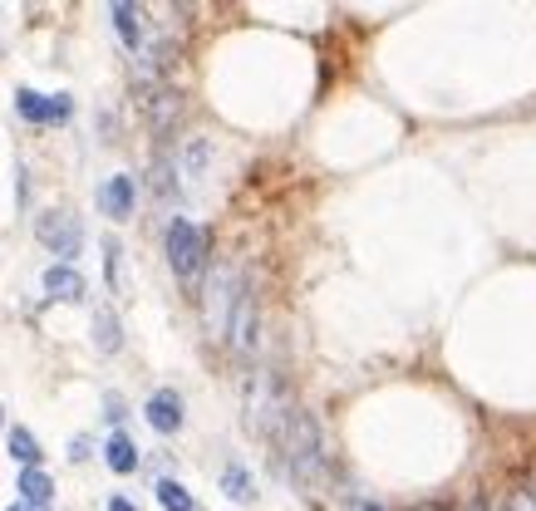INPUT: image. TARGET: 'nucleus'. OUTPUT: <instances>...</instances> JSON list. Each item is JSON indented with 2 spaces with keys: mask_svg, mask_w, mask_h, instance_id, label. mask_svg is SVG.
<instances>
[{
  "mask_svg": "<svg viewBox=\"0 0 536 511\" xmlns=\"http://www.w3.org/2000/svg\"><path fill=\"white\" fill-rule=\"evenodd\" d=\"M10 457L20 467H40V443H35L30 428H10Z\"/></svg>",
  "mask_w": 536,
  "mask_h": 511,
  "instance_id": "nucleus-17",
  "label": "nucleus"
},
{
  "mask_svg": "<svg viewBox=\"0 0 536 511\" xmlns=\"http://www.w3.org/2000/svg\"><path fill=\"white\" fill-rule=\"evenodd\" d=\"M232 295H237V271H232V266H217V271H212V281H207V330H212V340H222V335H227Z\"/></svg>",
  "mask_w": 536,
  "mask_h": 511,
  "instance_id": "nucleus-6",
  "label": "nucleus"
},
{
  "mask_svg": "<svg viewBox=\"0 0 536 511\" xmlns=\"http://www.w3.org/2000/svg\"><path fill=\"white\" fill-rule=\"evenodd\" d=\"M153 192H158V197H173V168H168V158L153 163Z\"/></svg>",
  "mask_w": 536,
  "mask_h": 511,
  "instance_id": "nucleus-19",
  "label": "nucleus"
},
{
  "mask_svg": "<svg viewBox=\"0 0 536 511\" xmlns=\"http://www.w3.org/2000/svg\"><path fill=\"white\" fill-rule=\"evenodd\" d=\"M0 418H5V413H0Z\"/></svg>",
  "mask_w": 536,
  "mask_h": 511,
  "instance_id": "nucleus-27",
  "label": "nucleus"
},
{
  "mask_svg": "<svg viewBox=\"0 0 536 511\" xmlns=\"http://www.w3.org/2000/svg\"><path fill=\"white\" fill-rule=\"evenodd\" d=\"M109 15H114V30H119V40L128 45V50H133V55H138V50H143V10H138V5H123V0H119Z\"/></svg>",
  "mask_w": 536,
  "mask_h": 511,
  "instance_id": "nucleus-13",
  "label": "nucleus"
},
{
  "mask_svg": "<svg viewBox=\"0 0 536 511\" xmlns=\"http://www.w3.org/2000/svg\"><path fill=\"white\" fill-rule=\"evenodd\" d=\"M143 109H148V123H153V133H158V138H168V133L178 128V118H182L178 89H168L163 79L143 84Z\"/></svg>",
  "mask_w": 536,
  "mask_h": 511,
  "instance_id": "nucleus-7",
  "label": "nucleus"
},
{
  "mask_svg": "<svg viewBox=\"0 0 536 511\" xmlns=\"http://www.w3.org/2000/svg\"><path fill=\"white\" fill-rule=\"evenodd\" d=\"M15 492H20V502H25V507H50L55 482H50V472H45V467H25V472H20V482H15Z\"/></svg>",
  "mask_w": 536,
  "mask_h": 511,
  "instance_id": "nucleus-12",
  "label": "nucleus"
},
{
  "mask_svg": "<svg viewBox=\"0 0 536 511\" xmlns=\"http://www.w3.org/2000/svg\"><path fill=\"white\" fill-rule=\"evenodd\" d=\"M409 511H448L443 502H418V507H409Z\"/></svg>",
  "mask_w": 536,
  "mask_h": 511,
  "instance_id": "nucleus-24",
  "label": "nucleus"
},
{
  "mask_svg": "<svg viewBox=\"0 0 536 511\" xmlns=\"http://www.w3.org/2000/svg\"><path fill=\"white\" fill-rule=\"evenodd\" d=\"M94 344H99V354H119V320H114V310H99L94 315Z\"/></svg>",
  "mask_w": 536,
  "mask_h": 511,
  "instance_id": "nucleus-16",
  "label": "nucleus"
},
{
  "mask_svg": "<svg viewBox=\"0 0 536 511\" xmlns=\"http://www.w3.org/2000/svg\"><path fill=\"white\" fill-rule=\"evenodd\" d=\"M15 109L20 118H30V123H64V118L74 114V104H69V94H35V89H20L15 94Z\"/></svg>",
  "mask_w": 536,
  "mask_h": 511,
  "instance_id": "nucleus-8",
  "label": "nucleus"
},
{
  "mask_svg": "<svg viewBox=\"0 0 536 511\" xmlns=\"http://www.w3.org/2000/svg\"><path fill=\"white\" fill-rule=\"evenodd\" d=\"M104 256H109V285L119 290V241H114V236L104 241Z\"/></svg>",
  "mask_w": 536,
  "mask_h": 511,
  "instance_id": "nucleus-20",
  "label": "nucleus"
},
{
  "mask_svg": "<svg viewBox=\"0 0 536 511\" xmlns=\"http://www.w3.org/2000/svg\"><path fill=\"white\" fill-rule=\"evenodd\" d=\"M507 511H536V497L532 492H517V497L507 502Z\"/></svg>",
  "mask_w": 536,
  "mask_h": 511,
  "instance_id": "nucleus-21",
  "label": "nucleus"
},
{
  "mask_svg": "<svg viewBox=\"0 0 536 511\" xmlns=\"http://www.w3.org/2000/svg\"><path fill=\"white\" fill-rule=\"evenodd\" d=\"M104 462H109L119 477H128V472H138V462H143V457H138V448H133V438H128V433H114V438L104 443Z\"/></svg>",
  "mask_w": 536,
  "mask_h": 511,
  "instance_id": "nucleus-14",
  "label": "nucleus"
},
{
  "mask_svg": "<svg viewBox=\"0 0 536 511\" xmlns=\"http://www.w3.org/2000/svg\"><path fill=\"white\" fill-rule=\"evenodd\" d=\"M45 295H50V300H64V305H79V300L89 295V285H84V276H79L74 266H50V271H45Z\"/></svg>",
  "mask_w": 536,
  "mask_h": 511,
  "instance_id": "nucleus-11",
  "label": "nucleus"
},
{
  "mask_svg": "<svg viewBox=\"0 0 536 511\" xmlns=\"http://www.w3.org/2000/svg\"><path fill=\"white\" fill-rule=\"evenodd\" d=\"M281 453H286V467H291V482H296L305 497H320L325 492V477H330V457H325V438H320V423L305 413V408H291L286 428H281Z\"/></svg>",
  "mask_w": 536,
  "mask_h": 511,
  "instance_id": "nucleus-1",
  "label": "nucleus"
},
{
  "mask_svg": "<svg viewBox=\"0 0 536 511\" xmlns=\"http://www.w3.org/2000/svg\"><path fill=\"white\" fill-rule=\"evenodd\" d=\"M84 457H89V438H74L69 443V462H84Z\"/></svg>",
  "mask_w": 536,
  "mask_h": 511,
  "instance_id": "nucleus-22",
  "label": "nucleus"
},
{
  "mask_svg": "<svg viewBox=\"0 0 536 511\" xmlns=\"http://www.w3.org/2000/svg\"><path fill=\"white\" fill-rule=\"evenodd\" d=\"M133 202H138V187H133V177H128V172H114V177L99 187V212H104V217H114V222L133 217Z\"/></svg>",
  "mask_w": 536,
  "mask_h": 511,
  "instance_id": "nucleus-9",
  "label": "nucleus"
},
{
  "mask_svg": "<svg viewBox=\"0 0 536 511\" xmlns=\"http://www.w3.org/2000/svg\"><path fill=\"white\" fill-rule=\"evenodd\" d=\"M227 340L241 359L256 354V290L251 281H237V295H232V315H227Z\"/></svg>",
  "mask_w": 536,
  "mask_h": 511,
  "instance_id": "nucleus-5",
  "label": "nucleus"
},
{
  "mask_svg": "<svg viewBox=\"0 0 536 511\" xmlns=\"http://www.w3.org/2000/svg\"><path fill=\"white\" fill-rule=\"evenodd\" d=\"M35 236L45 241V251H55L60 256V266H69L74 256H79V246H84V227H79V217L74 212H40V222H35Z\"/></svg>",
  "mask_w": 536,
  "mask_h": 511,
  "instance_id": "nucleus-4",
  "label": "nucleus"
},
{
  "mask_svg": "<svg viewBox=\"0 0 536 511\" xmlns=\"http://www.w3.org/2000/svg\"><path fill=\"white\" fill-rule=\"evenodd\" d=\"M5 511H50V507H25V502H15V507H5Z\"/></svg>",
  "mask_w": 536,
  "mask_h": 511,
  "instance_id": "nucleus-25",
  "label": "nucleus"
},
{
  "mask_svg": "<svg viewBox=\"0 0 536 511\" xmlns=\"http://www.w3.org/2000/svg\"><path fill=\"white\" fill-rule=\"evenodd\" d=\"M359 511H384V507H374V502H369V507H359Z\"/></svg>",
  "mask_w": 536,
  "mask_h": 511,
  "instance_id": "nucleus-26",
  "label": "nucleus"
},
{
  "mask_svg": "<svg viewBox=\"0 0 536 511\" xmlns=\"http://www.w3.org/2000/svg\"><path fill=\"white\" fill-rule=\"evenodd\" d=\"M109 511H138V507H133L128 497H109Z\"/></svg>",
  "mask_w": 536,
  "mask_h": 511,
  "instance_id": "nucleus-23",
  "label": "nucleus"
},
{
  "mask_svg": "<svg viewBox=\"0 0 536 511\" xmlns=\"http://www.w3.org/2000/svg\"><path fill=\"white\" fill-rule=\"evenodd\" d=\"M222 492H227L232 502H256V482H251V472L237 467V462H227V472H222Z\"/></svg>",
  "mask_w": 536,
  "mask_h": 511,
  "instance_id": "nucleus-15",
  "label": "nucleus"
},
{
  "mask_svg": "<svg viewBox=\"0 0 536 511\" xmlns=\"http://www.w3.org/2000/svg\"><path fill=\"white\" fill-rule=\"evenodd\" d=\"M286 418H291V394H286L281 374H276V369H256V374L246 379V428H251L256 438L276 443L281 428H286Z\"/></svg>",
  "mask_w": 536,
  "mask_h": 511,
  "instance_id": "nucleus-2",
  "label": "nucleus"
},
{
  "mask_svg": "<svg viewBox=\"0 0 536 511\" xmlns=\"http://www.w3.org/2000/svg\"><path fill=\"white\" fill-rule=\"evenodd\" d=\"M202 261H207V236L192 227L187 217H173L168 222V266L178 271V281H197L202 276Z\"/></svg>",
  "mask_w": 536,
  "mask_h": 511,
  "instance_id": "nucleus-3",
  "label": "nucleus"
},
{
  "mask_svg": "<svg viewBox=\"0 0 536 511\" xmlns=\"http://www.w3.org/2000/svg\"><path fill=\"white\" fill-rule=\"evenodd\" d=\"M143 418L153 423V433H178L182 428V398H178V389H158V394L143 403Z\"/></svg>",
  "mask_w": 536,
  "mask_h": 511,
  "instance_id": "nucleus-10",
  "label": "nucleus"
},
{
  "mask_svg": "<svg viewBox=\"0 0 536 511\" xmlns=\"http://www.w3.org/2000/svg\"><path fill=\"white\" fill-rule=\"evenodd\" d=\"M158 502H163V511H197L192 507V492H187L182 482H173V477L158 482Z\"/></svg>",
  "mask_w": 536,
  "mask_h": 511,
  "instance_id": "nucleus-18",
  "label": "nucleus"
}]
</instances>
